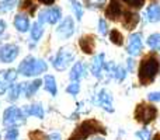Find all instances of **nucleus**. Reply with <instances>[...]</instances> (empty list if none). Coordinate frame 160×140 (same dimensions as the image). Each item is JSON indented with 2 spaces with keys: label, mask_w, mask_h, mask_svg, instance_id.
<instances>
[{
  "label": "nucleus",
  "mask_w": 160,
  "mask_h": 140,
  "mask_svg": "<svg viewBox=\"0 0 160 140\" xmlns=\"http://www.w3.org/2000/svg\"><path fill=\"white\" fill-rule=\"evenodd\" d=\"M70 3H72V8L73 11H75V17L78 21L83 18V14H84V7L82 6V3H79L78 0H70Z\"/></svg>",
  "instance_id": "nucleus-28"
},
{
  "label": "nucleus",
  "mask_w": 160,
  "mask_h": 140,
  "mask_svg": "<svg viewBox=\"0 0 160 140\" xmlns=\"http://www.w3.org/2000/svg\"><path fill=\"white\" fill-rule=\"evenodd\" d=\"M0 139H2V135H0Z\"/></svg>",
  "instance_id": "nucleus-45"
},
{
  "label": "nucleus",
  "mask_w": 160,
  "mask_h": 140,
  "mask_svg": "<svg viewBox=\"0 0 160 140\" xmlns=\"http://www.w3.org/2000/svg\"><path fill=\"white\" fill-rule=\"evenodd\" d=\"M93 140H105L102 136H100V135H97V136H93Z\"/></svg>",
  "instance_id": "nucleus-43"
},
{
  "label": "nucleus",
  "mask_w": 160,
  "mask_h": 140,
  "mask_svg": "<svg viewBox=\"0 0 160 140\" xmlns=\"http://www.w3.org/2000/svg\"><path fill=\"white\" fill-rule=\"evenodd\" d=\"M105 63H107V60H105L104 52H100L93 56V60H91V63H90V73L93 74L97 80H101L102 76H104Z\"/></svg>",
  "instance_id": "nucleus-12"
},
{
  "label": "nucleus",
  "mask_w": 160,
  "mask_h": 140,
  "mask_svg": "<svg viewBox=\"0 0 160 140\" xmlns=\"http://www.w3.org/2000/svg\"><path fill=\"white\" fill-rule=\"evenodd\" d=\"M146 44L153 52H159L160 51V32H153L148 36Z\"/></svg>",
  "instance_id": "nucleus-25"
},
{
  "label": "nucleus",
  "mask_w": 160,
  "mask_h": 140,
  "mask_svg": "<svg viewBox=\"0 0 160 140\" xmlns=\"http://www.w3.org/2000/svg\"><path fill=\"white\" fill-rule=\"evenodd\" d=\"M142 51H143V35L142 32H132L128 38L127 53L131 58H136L142 53Z\"/></svg>",
  "instance_id": "nucleus-8"
},
{
  "label": "nucleus",
  "mask_w": 160,
  "mask_h": 140,
  "mask_svg": "<svg viewBox=\"0 0 160 140\" xmlns=\"http://www.w3.org/2000/svg\"><path fill=\"white\" fill-rule=\"evenodd\" d=\"M96 135L104 136L107 135V130L96 119H86V121H83L82 123L78 125V128L73 130V133L69 136L68 140H86Z\"/></svg>",
  "instance_id": "nucleus-2"
},
{
  "label": "nucleus",
  "mask_w": 160,
  "mask_h": 140,
  "mask_svg": "<svg viewBox=\"0 0 160 140\" xmlns=\"http://www.w3.org/2000/svg\"><path fill=\"white\" fill-rule=\"evenodd\" d=\"M145 17L149 22H156L160 21V4L159 3H150L146 7V11H145Z\"/></svg>",
  "instance_id": "nucleus-23"
},
{
  "label": "nucleus",
  "mask_w": 160,
  "mask_h": 140,
  "mask_svg": "<svg viewBox=\"0 0 160 140\" xmlns=\"http://www.w3.org/2000/svg\"><path fill=\"white\" fill-rule=\"evenodd\" d=\"M128 77V70L124 65H117L115 71H114V80L118 83L125 81V79Z\"/></svg>",
  "instance_id": "nucleus-27"
},
{
  "label": "nucleus",
  "mask_w": 160,
  "mask_h": 140,
  "mask_svg": "<svg viewBox=\"0 0 160 140\" xmlns=\"http://www.w3.org/2000/svg\"><path fill=\"white\" fill-rule=\"evenodd\" d=\"M122 14H124V8H122L119 0H110L108 7H107V10H105V17H107L108 20L117 21V20H121Z\"/></svg>",
  "instance_id": "nucleus-16"
},
{
  "label": "nucleus",
  "mask_w": 160,
  "mask_h": 140,
  "mask_svg": "<svg viewBox=\"0 0 160 140\" xmlns=\"http://www.w3.org/2000/svg\"><path fill=\"white\" fill-rule=\"evenodd\" d=\"M21 95H24V83H13L7 91L6 99L8 102H16L18 101Z\"/></svg>",
  "instance_id": "nucleus-20"
},
{
  "label": "nucleus",
  "mask_w": 160,
  "mask_h": 140,
  "mask_svg": "<svg viewBox=\"0 0 160 140\" xmlns=\"http://www.w3.org/2000/svg\"><path fill=\"white\" fill-rule=\"evenodd\" d=\"M122 2H124L128 7L136 8V10H138V8H142L145 4V0H122Z\"/></svg>",
  "instance_id": "nucleus-35"
},
{
  "label": "nucleus",
  "mask_w": 160,
  "mask_h": 140,
  "mask_svg": "<svg viewBox=\"0 0 160 140\" xmlns=\"http://www.w3.org/2000/svg\"><path fill=\"white\" fill-rule=\"evenodd\" d=\"M135 66H136V60H135L133 58H131V56H128L127 65H125V67H127L128 73H133V71H135Z\"/></svg>",
  "instance_id": "nucleus-38"
},
{
  "label": "nucleus",
  "mask_w": 160,
  "mask_h": 140,
  "mask_svg": "<svg viewBox=\"0 0 160 140\" xmlns=\"http://www.w3.org/2000/svg\"><path fill=\"white\" fill-rule=\"evenodd\" d=\"M135 136L138 140H152V130L148 128H142V129L136 130Z\"/></svg>",
  "instance_id": "nucleus-30"
},
{
  "label": "nucleus",
  "mask_w": 160,
  "mask_h": 140,
  "mask_svg": "<svg viewBox=\"0 0 160 140\" xmlns=\"http://www.w3.org/2000/svg\"><path fill=\"white\" fill-rule=\"evenodd\" d=\"M108 38H110V41L112 42L114 45H117V46H122V45H124V36H122V34L119 32L118 30H115V28H112V30L108 32Z\"/></svg>",
  "instance_id": "nucleus-26"
},
{
  "label": "nucleus",
  "mask_w": 160,
  "mask_h": 140,
  "mask_svg": "<svg viewBox=\"0 0 160 140\" xmlns=\"http://www.w3.org/2000/svg\"><path fill=\"white\" fill-rule=\"evenodd\" d=\"M158 108L153 104H146V102H141L135 107V111H133V118H135L136 122L142 123L143 126H148L152 122L156 121L158 118Z\"/></svg>",
  "instance_id": "nucleus-4"
},
{
  "label": "nucleus",
  "mask_w": 160,
  "mask_h": 140,
  "mask_svg": "<svg viewBox=\"0 0 160 140\" xmlns=\"http://www.w3.org/2000/svg\"><path fill=\"white\" fill-rule=\"evenodd\" d=\"M20 55V46L16 44H6L0 46V62L13 63Z\"/></svg>",
  "instance_id": "nucleus-11"
},
{
  "label": "nucleus",
  "mask_w": 160,
  "mask_h": 140,
  "mask_svg": "<svg viewBox=\"0 0 160 140\" xmlns=\"http://www.w3.org/2000/svg\"><path fill=\"white\" fill-rule=\"evenodd\" d=\"M41 85H44V81H42V79H39V77H35V79L30 83H24V97L27 99L32 98V97L38 93Z\"/></svg>",
  "instance_id": "nucleus-21"
},
{
  "label": "nucleus",
  "mask_w": 160,
  "mask_h": 140,
  "mask_svg": "<svg viewBox=\"0 0 160 140\" xmlns=\"http://www.w3.org/2000/svg\"><path fill=\"white\" fill-rule=\"evenodd\" d=\"M27 116H25L22 108H18L17 105L7 107L3 112V125L6 128H18L21 125H25Z\"/></svg>",
  "instance_id": "nucleus-6"
},
{
  "label": "nucleus",
  "mask_w": 160,
  "mask_h": 140,
  "mask_svg": "<svg viewBox=\"0 0 160 140\" xmlns=\"http://www.w3.org/2000/svg\"><path fill=\"white\" fill-rule=\"evenodd\" d=\"M152 140H160V133H156V135H153V139Z\"/></svg>",
  "instance_id": "nucleus-44"
},
{
  "label": "nucleus",
  "mask_w": 160,
  "mask_h": 140,
  "mask_svg": "<svg viewBox=\"0 0 160 140\" xmlns=\"http://www.w3.org/2000/svg\"><path fill=\"white\" fill-rule=\"evenodd\" d=\"M18 136H20L18 128H7L6 129V135H4L6 140H17Z\"/></svg>",
  "instance_id": "nucleus-32"
},
{
  "label": "nucleus",
  "mask_w": 160,
  "mask_h": 140,
  "mask_svg": "<svg viewBox=\"0 0 160 140\" xmlns=\"http://www.w3.org/2000/svg\"><path fill=\"white\" fill-rule=\"evenodd\" d=\"M48 140H62V135L59 132H52L48 135Z\"/></svg>",
  "instance_id": "nucleus-40"
},
{
  "label": "nucleus",
  "mask_w": 160,
  "mask_h": 140,
  "mask_svg": "<svg viewBox=\"0 0 160 140\" xmlns=\"http://www.w3.org/2000/svg\"><path fill=\"white\" fill-rule=\"evenodd\" d=\"M148 101L150 104H158V102H160V90L152 91V93L148 94Z\"/></svg>",
  "instance_id": "nucleus-37"
},
{
  "label": "nucleus",
  "mask_w": 160,
  "mask_h": 140,
  "mask_svg": "<svg viewBox=\"0 0 160 140\" xmlns=\"http://www.w3.org/2000/svg\"><path fill=\"white\" fill-rule=\"evenodd\" d=\"M98 32H100V35H102V36L108 35V22L105 21L104 18L98 20Z\"/></svg>",
  "instance_id": "nucleus-36"
},
{
  "label": "nucleus",
  "mask_w": 160,
  "mask_h": 140,
  "mask_svg": "<svg viewBox=\"0 0 160 140\" xmlns=\"http://www.w3.org/2000/svg\"><path fill=\"white\" fill-rule=\"evenodd\" d=\"M94 104L101 107L105 112H110L112 113L114 111V97H112V93L107 88H101L98 93L96 94V99H94Z\"/></svg>",
  "instance_id": "nucleus-9"
},
{
  "label": "nucleus",
  "mask_w": 160,
  "mask_h": 140,
  "mask_svg": "<svg viewBox=\"0 0 160 140\" xmlns=\"http://www.w3.org/2000/svg\"><path fill=\"white\" fill-rule=\"evenodd\" d=\"M141 21V16L136 11L132 10H124V14L121 17V24L125 30L132 31L133 28H136V25Z\"/></svg>",
  "instance_id": "nucleus-15"
},
{
  "label": "nucleus",
  "mask_w": 160,
  "mask_h": 140,
  "mask_svg": "<svg viewBox=\"0 0 160 140\" xmlns=\"http://www.w3.org/2000/svg\"><path fill=\"white\" fill-rule=\"evenodd\" d=\"M17 77H18V71H17V69L0 70V95L7 94L10 85L13 84V83H16Z\"/></svg>",
  "instance_id": "nucleus-10"
},
{
  "label": "nucleus",
  "mask_w": 160,
  "mask_h": 140,
  "mask_svg": "<svg viewBox=\"0 0 160 140\" xmlns=\"http://www.w3.org/2000/svg\"><path fill=\"white\" fill-rule=\"evenodd\" d=\"M42 35H44V24H41L39 21H35L32 25H31V30H30V36H31V41L34 44L41 41Z\"/></svg>",
  "instance_id": "nucleus-24"
},
{
  "label": "nucleus",
  "mask_w": 160,
  "mask_h": 140,
  "mask_svg": "<svg viewBox=\"0 0 160 140\" xmlns=\"http://www.w3.org/2000/svg\"><path fill=\"white\" fill-rule=\"evenodd\" d=\"M21 8L25 11H28V13L32 16L34 11L37 10V4L32 2V0H24V2H21Z\"/></svg>",
  "instance_id": "nucleus-33"
},
{
  "label": "nucleus",
  "mask_w": 160,
  "mask_h": 140,
  "mask_svg": "<svg viewBox=\"0 0 160 140\" xmlns=\"http://www.w3.org/2000/svg\"><path fill=\"white\" fill-rule=\"evenodd\" d=\"M17 4H18V0H4V2H0V11L2 13H8Z\"/></svg>",
  "instance_id": "nucleus-29"
},
{
  "label": "nucleus",
  "mask_w": 160,
  "mask_h": 140,
  "mask_svg": "<svg viewBox=\"0 0 160 140\" xmlns=\"http://www.w3.org/2000/svg\"><path fill=\"white\" fill-rule=\"evenodd\" d=\"M61 20H62V10L58 6L47 7L39 11V14H38V21L41 22V24L55 25V24H58Z\"/></svg>",
  "instance_id": "nucleus-7"
},
{
  "label": "nucleus",
  "mask_w": 160,
  "mask_h": 140,
  "mask_svg": "<svg viewBox=\"0 0 160 140\" xmlns=\"http://www.w3.org/2000/svg\"><path fill=\"white\" fill-rule=\"evenodd\" d=\"M28 136H30V140H48V135H45L44 132H41L38 129L31 130L28 133Z\"/></svg>",
  "instance_id": "nucleus-34"
},
{
  "label": "nucleus",
  "mask_w": 160,
  "mask_h": 140,
  "mask_svg": "<svg viewBox=\"0 0 160 140\" xmlns=\"http://www.w3.org/2000/svg\"><path fill=\"white\" fill-rule=\"evenodd\" d=\"M75 62V52L70 46H63L53 56H51V63L56 71H65Z\"/></svg>",
  "instance_id": "nucleus-5"
},
{
  "label": "nucleus",
  "mask_w": 160,
  "mask_h": 140,
  "mask_svg": "<svg viewBox=\"0 0 160 140\" xmlns=\"http://www.w3.org/2000/svg\"><path fill=\"white\" fill-rule=\"evenodd\" d=\"M42 81H44L42 87H44V90L47 91L49 95H52V97L58 95V84H56V79L53 74H45Z\"/></svg>",
  "instance_id": "nucleus-22"
},
{
  "label": "nucleus",
  "mask_w": 160,
  "mask_h": 140,
  "mask_svg": "<svg viewBox=\"0 0 160 140\" xmlns=\"http://www.w3.org/2000/svg\"><path fill=\"white\" fill-rule=\"evenodd\" d=\"M160 74V59L155 52L143 56L138 66V79L141 85H150Z\"/></svg>",
  "instance_id": "nucleus-1"
},
{
  "label": "nucleus",
  "mask_w": 160,
  "mask_h": 140,
  "mask_svg": "<svg viewBox=\"0 0 160 140\" xmlns=\"http://www.w3.org/2000/svg\"><path fill=\"white\" fill-rule=\"evenodd\" d=\"M17 71L24 77H38L48 71V63L44 59H37L32 55H28L20 62Z\"/></svg>",
  "instance_id": "nucleus-3"
},
{
  "label": "nucleus",
  "mask_w": 160,
  "mask_h": 140,
  "mask_svg": "<svg viewBox=\"0 0 160 140\" xmlns=\"http://www.w3.org/2000/svg\"><path fill=\"white\" fill-rule=\"evenodd\" d=\"M6 28H7V24H6V21H4V20H0V35H2V34L6 31Z\"/></svg>",
  "instance_id": "nucleus-41"
},
{
  "label": "nucleus",
  "mask_w": 160,
  "mask_h": 140,
  "mask_svg": "<svg viewBox=\"0 0 160 140\" xmlns=\"http://www.w3.org/2000/svg\"><path fill=\"white\" fill-rule=\"evenodd\" d=\"M88 67L87 65L84 63L83 60H79V62H75L73 66L70 67V73H69V80L70 81H82L83 79L87 77V73H88Z\"/></svg>",
  "instance_id": "nucleus-14"
},
{
  "label": "nucleus",
  "mask_w": 160,
  "mask_h": 140,
  "mask_svg": "<svg viewBox=\"0 0 160 140\" xmlns=\"http://www.w3.org/2000/svg\"><path fill=\"white\" fill-rule=\"evenodd\" d=\"M79 46L83 53L86 55H93L96 51V39L93 35H83L79 39Z\"/></svg>",
  "instance_id": "nucleus-19"
},
{
  "label": "nucleus",
  "mask_w": 160,
  "mask_h": 140,
  "mask_svg": "<svg viewBox=\"0 0 160 140\" xmlns=\"http://www.w3.org/2000/svg\"><path fill=\"white\" fill-rule=\"evenodd\" d=\"M105 3V0H86V4L94 6V7H102Z\"/></svg>",
  "instance_id": "nucleus-39"
},
{
  "label": "nucleus",
  "mask_w": 160,
  "mask_h": 140,
  "mask_svg": "<svg viewBox=\"0 0 160 140\" xmlns=\"http://www.w3.org/2000/svg\"><path fill=\"white\" fill-rule=\"evenodd\" d=\"M22 111H24L27 118L34 116V118H38V119H44V116H45V111L41 102H32L30 105H24Z\"/></svg>",
  "instance_id": "nucleus-17"
},
{
  "label": "nucleus",
  "mask_w": 160,
  "mask_h": 140,
  "mask_svg": "<svg viewBox=\"0 0 160 140\" xmlns=\"http://www.w3.org/2000/svg\"><path fill=\"white\" fill-rule=\"evenodd\" d=\"M13 22H14V27H16V30L18 31V32H21V34H24V32H27V31L31 30L30 17H28V14H25V13L16 14Z\"/></svg>",
  "instance_id": "nucleus-18"
},
{
  "label": "nucleus",
  "mask_w": 160,
  "mask_h": 140,
  "mask_svg": "<svg viewBox=\"0 0 160 140\" xmlns=\"http://www.w3.org/2000/svg\"><path fill=\"white\" fill-rule=\"evenodd\" d=\"M39 2H41L44 6H52L53 3L56 2V0H39Z\"/></svg>",
  "instance_id": "nucleus-42"
},
{
  "label": "nucleus",
  "mask_w": 160,
  "mask_h": 140,
  "mask_svg": "<svg viewBox=\"0 0 160 140\" xmlns=\"http://www.w3.org/2000/svg\"><path fill=\"white\" fill-rule=\"evenodd\" d=\"M59 39H69L75 34V20L72 17H65L56 28Z\"/></svg>",
  "instance_id": "nucleus-13"
},
{
  "label": "nucleus",
  "mask_w": 160,
  "mask_h": 140,
  "mask_svg": "<svg viewBox=\"0 0 160 140\" xmlns=\"http://www.w3.org/2000/svg\"><path fill=\"white\" fill-rule=\"evenodd\" d=\"M80 90H82V87H80V83L79 81H70V84H68L66 87V94H69V95H78L80 93Z\"/></svg>",
  "instance_id": "nucleus-31"
}]
</instances>
